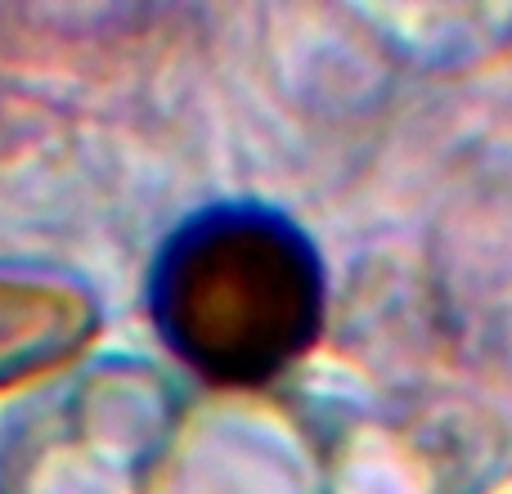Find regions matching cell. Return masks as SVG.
Segmentation results:
<instances>
[{"label": "cell", "mask_w": 512, "mask_h": 494, "mask_svg": "<svg viewBox=\"0 0 512 494\" xmlns=\"http://www.w3.org/2000/svg\"><path fill=\"white\" fill-rule=\"evenodd\" d=\"M167 328L221 378H265L306 346L319 279L306 247L270 221H212L167 252Z\"/></svg>", "instance_id": "cell-1"}]
</instances>
